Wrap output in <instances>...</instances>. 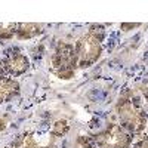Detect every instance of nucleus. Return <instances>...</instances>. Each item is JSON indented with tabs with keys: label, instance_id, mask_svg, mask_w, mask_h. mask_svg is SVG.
Returning <instances> with one entry per match:
<instances>
[{
	"label": "nucleus",
	"instance_id": "obj_3",
	"mask_svg": "<svg viewBox=\"0 0 148 148\" xmlns=\"http://www.w3.org/2000/svg\"><path fill=\"white\" fill-rule=\"evenodd\" d=\"M5 68L12 76H19L28 70V59L21 53H14L5 61Z\"/></svg>",
	"mask_w": 148,
	"mask_h": 148
},
{
	"label": "nucleus",
	"instance_id": "obj_8",
	"mask_svg": "<svg viewBox=\"0 0 148 148\" xmlns=\"http://www.w3.org/2000/svg\"><path fill=\"white\" fill-rule=\"evenodd\" d=\"M6 126H8V117L5 116H0V132L2 130H5L6 129Z\"/></svg>",
	"mask_w": 148,
	"mask_h": 148
},
{
	"label": "nucleus",
	"instance_id": "obj_6",
	"mask_svg": "<svg viewBox=\"0 0 148 148\" xmlns=\"http://www.w3.org/2000/svg\"><path fill=\"white\" fill-rule=\"evenodd\" d=\"M18 25L15 24H0V40H8L12 39L16 34Z\"/></svg>",
	"mask_w": 148,
	"mask_h": 148
},
{
	"label": "nucleus",
	"instance_id": "obj_4",
	"mask_svg": "<svg viewBox=\"0 0 148 148\" xmlns=\"http://www.w3.org/2000/svg\"><path fill=\"white\" fill-rule=\"evenodd\" d=\"M18 92H19L18 82L9 77H0V104L10 101Z\"/></svg>",
	"mask_w": 148,
	"mask_h": 148
},
{
	"label": "nucleus",
	"instance_id": "obj_7",
	"mask_svg": "<svg viewBox=\"0 0 148 148\" xmlns=\"http://www.w3.org/2000/svg\"><path fill=\"white\" fill-rule=\"evenodd\" d=\"M68 130V123L65 120H59L56 121L53 127H52V133L55 135V136H62V135H65Z\"/></svg>",
	"mask_w": 148,
	"mask_h": 148
},
{
	"label": "nucleus",
	"instance_id": "obj_2",
	"mask_svg": "<svg viewBox=\"0 0 148 148\" xmlns=\"http://www.w3.org/2000/svg\"><path fill=\"white\" fill-rule=\"evenodd\" d=\"M95 141L99 148H129L130 145L129 135L117 125H111L104 132L98 133Z\"/></svg>",
	"mask_w": 148,
	"mask_h": 148
},
{
	"label": "nucleus",
	"instance_id": "obj_1",
	"mask_svg": "<svg viewBox=\"0 0 148 148\" xmlns=\"http://www.w3.org/2000/svg\"><path fill=\"white\" fill-rule=\"evenodd\" d=\"M101 40L102 36H98L95 31H90L77 42L74 49H76L77 62L80 67H89L101 56Z\"/></svg>",
	"mask_w": 148,
	"mask_h": 148
},
{
	"label": "nucleus",
	"instance_id": "obj_9",
	"mask_svg": "<svg viewBox=\"0 0 148 148\" xmlns=\"http://www.w3.org/2000/svg\"><path fill=\"white\" fill-rule=\"evenodd\" d=\"M135 148H148V141H142L141 144H138Z\"/></svg>",
	"mask_w": 148,
	"mask_h": 148
},
{
	"label": "nucleus",
	"instance_id": "obj_5",
	"mask_svg": "<svg viewBox=\"0 0 148 148\" xmlns=\"http://www.w3.org/2000/svg\"><path fill=\"white\" fill-rule=\"evenodd\" d=\"M40 33H42V25H37V24H21L16 28V37L21 40L31 39V37H36Z\"/></svg>",
	"mask_w": 148,
	"mask_h": 148
}]
</instances>
